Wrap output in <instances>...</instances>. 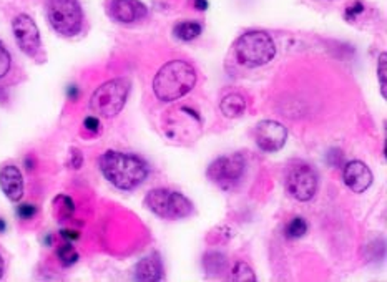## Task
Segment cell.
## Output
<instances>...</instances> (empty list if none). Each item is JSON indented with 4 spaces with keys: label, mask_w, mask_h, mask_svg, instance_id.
<instances>
[{
    "label": "cell",
    "mask_w": 387,
    "mask_h": 282,
    "mask_svg": "<svg viewBox=\"0 0 387 282\" xmlns=\"http://www.w3.org/2000/svg\"><path fill=\"white\" fill-rule=\"evenodd\" d=\"M386 73H387V55L386 53H381V57H379V63H377V79H379V87H381V93L384 98L387 97Z\"/></svg>",
    "instance_id": "cell-22"
},
{
    "label": "cell",
    "mask_w": 387,
    "mask_h": 282,
    "mask_svg": "<svg viewBox=\"0 0 387 282\" xmlns=\"http://www.w3.org/2000/svg\"><path fill=\"white\" fill-rule=\"evenodd\" d=\"M246 161L241 153L230 154V157H221L215 159L210 166H208V178L218 185L223 190H230L233 188L239 179L243 178Z\"/></svg>",
    "instance_id": "cell-8"
},
{
    "label": "cell",
    "mask_w": 387,
    "mask_h": 282,
    "mask_svg": "<svg viewBox=\"0 0 387 282\" xmlns=\"http://www.w3.org/2000/svg\"><path fill=\"white\" fill-rule=\"evenodd\" d=\"M54 206H55V212L60 219H68L72 218L73 211H75V204H73L72 198L65 194H59L54 199Z\"/></svg>",
    "instance_id": "cell-17"
},
{
    "label": "cell",
    "mask_w": 387,
    "mask_h": 282,
    "mask_svg": "<svg viewBox=\"0 0 387 282\" xmlns=\"http://www.w3.org/2000/svg\"><path fill=\"white\" fill-rule=\"evenodd\" d=\"M235 55L239 63L248 68L263 67L270 63L276 55L275 40L263 30L246 32L236 40Z\"/></svg>",
    "instance_id": "cell-3"
},
{
    "label": "cell",
    "mask_w": 387,
    "mask_h": 282,
    "mask_svg": "<svg viewBox=\"0 0 387 282\" xmlns=\"http://www.w3.org/2000/svg\"><path fill=\"white\" fill-rule=\"evenodd\" d=\"M103 177L121 191L135 190L148 177V165L140 157L121 151H107L99 159Z\"/></svg>",
    "instance_id": "cell-1"
},
{
    "label": "cell",
    "mask_w": 387,
    "mask_h": 282,
    "mask_svg": "<svg viewBox=\"0 0 387 282\" xmlns=\"http://www.w3.org/2000/svg\"><path fill=\"white\" fill-rule=\"evenodd\" d=\"M68 97L72 98V100H77V97H79V88L75 87V85H72V87H68Z\"/></svg>",
    "instance_id": "cell-29"
},
{
    "label": "cell",
    "mask_w": 387,
    "mask_h": 282,
    "mask_svg": "<svg viewBox=\"0 0 387 282\" xmlns=\"http://www.w3.org/2000/svg\"><path fill=\"white\" fill-rule=\"evenodd\" d=\"M17 214L20 219H32L37 214V208L34 204H20Z\"/></svg>",
    "instance_id": "cell-24"
},
{
    "label": "cell",
    "mask_w": 387,
    "mask_h": 282,
    "mask_svg": "<svg viewBox=\"0 0 387 282\" xmlns=\"http://www.w3.org/2000/svg\"><path fill=\"white\" fill-rule=\"evenodd\" d=\"M7 230V224H6V221H3L2 218H0V232H6Z\"/></svg>",
    "instance_id": "cell-31"
},
{
    "label": "cell",
    "mask_w": 387,
    "mask_h": 282,
    "mask_svg": "<svg viewBox=\"0 0 387 282\" xmlns=\"http://www.w3.org/2000/svg\"><path fill=\"white\" fill-rule=\"evenodd\" d=\"M256 145L266 153H276L284 146L288 132L283 125L275 120H263L256 125Z\"/></svg>",
    "instance_id": "cell-10"
},
{
    "label": "cell",
    "mask_w": 387,
    "mask_h": 282,
    "mask_svg": "<svg viewBox=\"0 0 387 282\" xmlns=\"http://www.w3.org/2000/svg\"><path fill=\"white\" fill-rule=\"evenodd\" d=\"M344 183L353 193H364L368 188L373 185V171L369 170V166L366 163L349 161L344 166Z\"/></svg>",
    "instance_id": "cell-12"
},
{
    "label": "cell",
    "mask_w": 387,
    "mask_h": 282,
    "mask_svg": "<svg viewBox=\"0 0 387 282\" xmlns=\"http://www.w3.org/2000/svg\"><path fill=\"white\" fill-rule=\"evenodd\" d=\"M195 7L198 10H206L208 9V0H195Z\"/></svg>",
    "instance_id": "cell-30"
},
{
    "label": "cell",
    "mask_w": 387,
    "mask_h": 282,
    "mask_svg": "<svg viewBox=\"0 0 387 282\" xmlns=\"http://www.w3.org/2000/svg\"><path fill=\"white\" fill-rule=\"evenodd\" d=\"M0 188L3 194L10 201L17 203L23 196V178L20 170L15 165H6L0 170Z\"/></svg>",
    "instance_id": "cell-13"
},
{
    "label": "cell",
    "mask_w": 387,
    "mask_h": 282,
    "mask_svg": "<svg viewBox=\"0 0 387 282\" xmlns=\"http://www.w3.org/2000/svg\"><path fill=\"white\" fill-rule=\"evenodd\" d=\"M230 279L236 281V282H255L256 276L250 265H248L246 263H243V261H239V263L235 264Z\"/></svg>",
    "instance_id": "cell-18"
},
{
    "label": "cell",
    "mask_w": 387,
    "mask_h": 282,
    "mask_svg": "<svg viewBox=\"0 0 387 282\" xmlns=\"http://www.w3.org/2000/svg\"><path fill=\"white\" fill-rule=\"evenodd\" d=\"M12 30H14L15 40H17L20 50L28 57H35L42 47L40 40V32L34 19L26 14H20L12 22Z\"/></svg>",
    "instance_id": "cell-9"
},
{
    "label": "cell",
    "mask_w": 387,
    "mask_h": 282,
    "mask_svg": "<svg viewBox=\"0 0 387 282\" xmlns=\"http://www.w3.org/2000/svg\"><path fill=\"white\" fill-rule=\"evenodd\" d=\"M226 259L223 254H218V252H210V254L205 256V268L210 274H219L225 269Z\"/></svg>",
    "instance_id": "cell-19"
},
{
    "label": "cell",
    "mask_w": 387,
    "mask_h": 282,
    "mask_svg": "<svg viewBox=\"0 0 387 282\" xmlns=\"http://www.w3.org/2000/svg\"><path fill=\"white\" fill-rule=\"evenodd\" d=\"M81 163H83V157H81L80 151L79 150H72V161H70L72 168L79 170V168L81 166Z\"/></svg>",
    "instance_id": "cell-27"
},
{
    "label": "cell",
    "mask_w": 387,
    "mask_h": 282,
    "mask_svg": "<svg viewBox=\"0 0 387 282\" xmlns=\"http://www.w3.org/2000/svg\"><path fill=\"white\" fill-rule=\"evenodd\" d=\"M3 269H6V265H3V259L2 256H0V277L3 276Z\"/></svg>",
    "instance_id": "cell-32"
},
{
    "label": "cell",
    "mask_w": 387,
    "mask_h": 282,
    "mask_svg": "<svg viewBox=\"0 0 387 282\" xmlns=\"http://www.w3.org/2000/svg\"><path fill=\"white\" fill-rule=\"evenodd\" d=\"M110 17L120 23H133L143 20L148 9L140 0H112L108 7Z\"/></svg>",
    "instance_id": "cell-11"
},
{
    "label": "cell",
    "mask_w": 387,
    "mask_h": 282,
    "mask_svg": "<svg viewBox=\"0 0 387 282\" xmlns=\"http://www.w3.org/2000/svg\"><path fill=\"white\" fill-rule=\"evenodd\" d=\"M10 65H12L10 53L7 52V48L3 47L2 42H0V79H3V77L9 73Z\"/></svg>",
    "instance_id": "cell-23"
},
{
    "label": "cell",
    "mask_w": 387,
    "mask_h": 282,
    "mask_svg": "<svg viewBox=\"0 0 387 282\" xmlns=\"http://www.w3.org/2000/svg\"><path fill=\"white\" fill-rule=\"evenodd\" d=\"M195 83H197V72L193 65L185 60H171L163 65L155 75L153 92L158 100L175 101L190 93Z\"/></svg>",
    "instance_id": "cell-2"
},
{
    "label": "cell",
    "mask_w": 387,
    "mask_h": 282,
    "mask_svg": "<svg viewBox=\"0 0 387 282\" xmlns=\"http://www.w3.org/2000/svg\"><path fill=\"white\" fill-rule=\"evenodd\" d=\"M145 206L163 219H183L193 212V204L186 196L165 188L150 191L145 196Z\"/></svg>",
    "instance_id": "cell-5"
},
{
    "label": "cell",
    "mask_w": 387,
    "mask_h": 282,
    "mask_svg": "<svg viewBox=\"0 0 387 282\" xmlns=\"http://www.w3.org/2000/svg\"><path fill=\"white\" fill-rule=\"evenodd\" d=\"M130 93L128 79H113L105 81L93 92L90 98V108L97 115L112 118L123 110Z\"/></svg>",
    "instance_id": "cell-4"
},
{
    "label": "cell",
    "mask_w": 387,
    "mask_h": 282,
    "mask_svg": "<svg viewBox=\"0 0 387 282\" xmlns=\"http://www.w3.org/2000/svg\"><path fill=\"white\" fill-rule=\"evenodd\" d=\"M364 12V6H362L361 2H354L353 6L348 7V10H346V17L348 19H354L356 15H359Z\"/></svg>",
    "instance_id": "cell-26"
},
{
    "label": "cell",
    "mask_w": 387,
    "mask_h": 282,
    "mask_svg": "<svg viewBox=\"0 0 387 282\" xmlns=\"http://www.w3.org/2000/svg\"><path fill=\"white\" fill-rule=\"evenodd\" d=\"M284 186L289 196L297 199V201H309L315 198L317 193V173L315 168H311L306 163H296L288 170L286 178H284Z\"/></svg>",
    "instance_id": "cell-7"
},
{
    "label": "cell",
    "mask_w": 387,
    "mask_h": 282,
    "mask_svg": "<svg viewBox=\"0 0 387 282\" xmlns=\"http://www.w3.org/2000/svg\"><path fill=\"white\" fill-rule=\"evenodd\" d=\"M219 108H221V113L226 118H239L246 112V101L239 93H231V95L223 98Z\"/></svg>",
    "instance_id": "cell-15"
},
{
    "label": "cell",
    "mask_w": 387,
    "mask_h": 282,
    "mask_svg": "<svg viewBox=\"0 0 387 282\" xmlns=\"http://www.w3.org/2000/svg\"><path fill=\"white\" fill-rule=\"evenodd\" d=\"M163 277V263L157 252L143 257L135 268V279L145 282L160 281Z\"/></svg>",
    "instance_id": "cell-14"
},
{
    "label": "cell",
    "mask_w": 387,
    "mask_h": 282,
    "mask_svg": "<svg viewBox=\"0 0 387 282\" xmlns=\"http://www.w3.org/2000/svg\"><path fill=\"white\" fill-rule=\"evenodd\" d=\"M83 126H85V130H88V132H92V133L100 132V121H99V118H95V117L85 118Z\"/></svg>",
    "instance_id": "cell-25"
},
{
    "label": "cell",
    "mask_w": 387,
    "mask_h": 282,
    "mask_svg": "<svg viewBox=\"0 0 387 282\" xmlns=\"http://www.w3.org/2000/svg\"><path fill=\"white\" fill-rule=\"evenodd\" d=\"M173 32L175 35H177V39L183 40V42H191V40H195L197 37H199V34L203 32V27L201 23L186 20V22L177 23L173 28Z\"/></svg>",
    "instance_id": "cell-16"
},
{
    "label": "cell",
    "mask_w": 387,
    "mask_h": 282,
    "mask_svg": "<svg viewBox=\"0 0 387 282\" xmlns=\"http://www.w3.org/2000/svg\"><path fill=\"white\" fill-rule=\"evenodd\" d=\"M62 236H63L65 239H68V241L79 239V232H75V231H67V230H63V231H62Z\"/></svg>",
    "instance_id": "cell-28"
},
{
    "label": "cell",
    "mask_w": 387,
    "mask_h": 282,
    "mask_svg": "<svg viewBox=\"0 0 387 282\" xmlns=\"http://www.w3.org/2000/svg\"><path fill=\"white\" fill-rule=\"evenodd\" d=\"M308 231V224L306 221L303 218H292L291 223L286 226V236L289 239H297V238H303Z\"/></svg>",
    "instance_id": "cell-21"
},
{
    "label": "cell",
    "mask_w": 387,
    "mask_h": 282,
    "mask_svg": "<svg viewBox=\"0 0 387 282\" xmlns=\"http://www.w3.org/2000/svg\"><path fill=\"white\" fill-rule=\"evenodd\" d=\"M47 17L52 28L63 37H75L83 26V12L79 0H48Z\"/></svg>",
    "instance_id": "cell-6"
},
{
    "label": "cell",
    "mask_w": 387,
    "mask_h": 282,
    "mask_svg": "<svg viewBox=\"0 0 387 282\" xmlns=\"http://www.w3.org/2000/svg\"><path fill=\"white\" fill-rule=\"evenodd\" d=\"M57 257H59V261L62 263L63 265H72L75 264L77 261H79V252H77V249L72 246L70 243L63 244V246H60L57 249Z\"/></svg>",
    "instance_id": "cell-20"
}]
</instances>
